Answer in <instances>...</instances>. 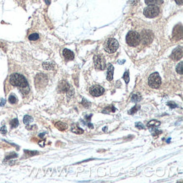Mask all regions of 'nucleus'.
I'll use <instances>...</instances> for the list:
<instances>
[{"instance_id": "5701e85b", "label": "nucleus", "mask_w": 183, "mask_h": 183, "mask_svg": "<svg viewBox=\"0 0 183 183\" xmlns=\"http://www.w3.org/2000/svg\"><path fill=\"white\" fill-rule=\"evenodd\" d=\"M123 79L125 80L126 84H128V83H129V72H128V71H126V72L124 73Z\"/></svg>"}, {"instance_id": "412c9836", "label": "nucleus", "mask_w": 183, "mask_h": 183, "mask_svg": "<svg viewBox=\"0 0 183 183\" xmlns=\"http://www.w3.org/2000/svg\"><path fill=\"white\" fill-rule=\"evenodd\" d=\"M132 101H133V102H138L139 100H141V96L139 95V94H133V96H132Z\"/></svg>"}, {"instance_id": "c85d7f7f", "label": "nucleus", "mask_w": 183, "mask_h": 183, "mask_svg": "<svg viewBox=\"0 0 183 183\" xmlns=\"http://www.w3.org/2000/svg\"><path fill=\"white\" fill-rule=\"evenodd\" d=\"M138 108H139V106H135L134 107H133V108H132V110H131L128 113H129V114H134V113H135V112L138 110Z\"/></svg>"}, {"instance_id": "a211bd4d", "label": "nucleus", "mask_w": 183, "mask_h": 183, "mask_svg": "<svg viewBox=\"0 0 183 183\" xmlns=\"http://www.w3.org/2000/svg\"><path fill=\"white\" fill-rule=\"evenodd\" d=\"M116 112V108L114 106H108L105 108V110H103V113H110V112Z\"/></svg>"}, {"instance_id": "b1692460", "label": "nucleus", "mask_w": 183, "mask_h": 183, "mask_svg": "<svg viewBox=\"0 0 183 183\" xmlns=\"http://www.w3.org/2000/svg\"><path fill=\"white\" fill-rule=\"evenodd\" d=\"M182 65L183 63L181 62V63L177 66V72L178 73H180V74H182Z\"/></svg>"}, {"instance_id": "f257e3e1", "label": "nucleus", "mask_w": 183, "mask_h": 183, "mask_svg": "<svg viewBox=\"0 0 183 183\" xmlns=\"http://www.w3.org/2000/svg\"><path fill=\"white\" fill-rule=\"evenodd\" d=\"M9 82H10L12 85L16 86V87H19L20 89L29 87L28 82L25 79V78L23 75L19 74V73H13L12 75H10Z\"/></svg>"}, {"instance_id": "20e7f679", "label": "nucleus", "mask_w": 183, "mask_h": 183, "mask_svg": "<svg viewBox=\"0 0 183 183\" xmlns=\"http://www.w3.org/2000/svg\"><path fill=\"white\" fill-rule=\"evenodd\" d=\"M148 85L152 89H158L161 84V79L158 73H153L148 78Z\"/></svg>"}, {"instance_id": "ea45409f", "label": "nucleus", "mask_w": 183, "mask_h": 183, "mask_svg": "<svg viewBox=\"0 0 183 183\" xmlns=\"http://www.w3.org/2000/svg\"><path fill=\"white\" fill-rule=\"evenodd\" d=\"M43 135H44V133H42V134H40V137H41V138H43Z\"/></svg>"}, {"instance_id": "f03ea898", "label": "nucleus", "mask_w": 183, "mask_h": 183, "mask_svg": "<svg viewBox=\"0 0 183 183\" xmlns=\"http://www.w3.org/2000/svg\"><path fill=\"white\" fill-rule=\"evenodd\" d=\"M127 43L130 47H137L140 43V34L136 31H130L126 36Z\"/></svg>"}, {"instance_id": "dca6fc26", "label": "nucleus", "mask_w": 183, "mask_h": 183, "mask_svg": "<svg viewBox=\"0 0 183 183\" xmlns=\"http://www.w3.org/2000/svg\"><path fill=\"white\" fill-rule=\"evenodd\" d=\"M55 127H56L58 129L60 130V131H64V130L67 129V128H68L67 124L64 123V122H56V123H55Z\"/></svg>"}, {"instance_id": "6ab92c4d", "label": "nucleus", "mask_w": 183, "mask_h": 183, "mask_svg": "<svg viewBox=\"0 0 183 183\" xmlns=\"http://www.w3.org/2000/svg\"><path fill=\"white\" fill-rule=\"evenodd\" d=\"M23 121H24V124H29V123H30V122H32L33 118L31 117L30 116H24Z\"/></svg>"}, {"instance_id": "bb28decb", "label": "nucleus", "mask_w": 183, "mask_h": 183, "mask_svg": "<svg viewBox=\"0 0 183 183\" xmlns=\"http://www.w3.org/2000/svg\"><path fill=\"white\" fill-rule=\"evenodd\" d=\"M24 153H26V154H28V156H33V155H35V154H37L38 152H36V151H29V150H24Z\"/></svg>"}, {"instance_id": "2eb2a0df", "label": "nucleus", "mask_w": 183, "mask_h": 183, "mask_svg": "<svg viewBox=\"0 0 183 183\" xmlns=\"http://www.w3.org/2000/svg\"><path fill=\"white\" fill-rule=\"evenodd\" d=\"M160 125V122L159 121H156V120H153V121H150L148 123L147 127L151 128V129H153V128H156L157 127H159Z\"/></svg>"}, {"instance_id": "1a4fd4ad", "label": "nucleus", "mask_w": 183, "mask_h": 183, "mask_svg": "<svg viewBox=\"0 0 183 183\" xmlns=\"http://www.w3.org/2000/svg\"><path fill=\"white\" fill-rule=\"evenodd\" d=\"M104 92H105V89L100 85H93L89 89V93L94 97L100 96L101 94H104Z\"/></svg>"}, {"instance_id": "4468645a", "label": "nucleus", "mask_w": 183, "mask_h": 183, "mask_svg": "<svg viewBox=\"0 0 183 183\" xmlns=\"http://www.w3.org/2000/svg\"><path fill=\"white\" fill-rule=\"evenodd\" d=\"M113 73H114V68L112 64L108 65L107 68V79L109 81H112L113 79Z\"/></svg>"}, {"instance_id": "e433bc0d", "label": "nucleus", "mask_w": 183, "mask_h": 183, "mask_svg": "<svg viewBox=\"0 0 183 183\" xmlns=\"http://www.w3.org/2000/svg\"><path fill=\"white\" fill-rule=\"evenodd\" d=\"M92 117V115H88V116H87V117H85V118H86V119H87V120H89V119H90V118Z\"/></svg>"}, {"instance_id": "f8f14e48", "label": "nucleus", "mask_w": 183, "mask_h": 183, "mask_svg": "<svg viewBox=\"0 0 183 183\" xmlns=\"http://www.w3.org/2000/svg\"><path fill=\"white\" fill-rule=\"evenodd\" d=\"M70 85L66 81H62L58 84V91L59 92H68L70 89Z\"/></svg>"}, {"instance_id": "7ed1b4c3", "label": "nucleus", "mask_w": 183, "mask_h": 183, "mask_svg": "<svg viewBox=\"0 0 183 183\" xmlns=\"http://www.w3.org/2000/svg\"><path fill=\"white\" fill-rule=\"evenodd\" d=\"M119 47L117 41L114 38H110L106 41L105 44V51L108 53H114L117 52V50Z\"/></svg>"}, {"instance_id": "2f4dec72", "label": "nucleus", "mask_w": 183, "mask_h": 183, "mask_svg": "<svg viewBox=\"0 0 183 183\" xmlns=\"http://www.w3.org/2000/svg\"><path fill=\"white\" fill-rule=\"evenodd\" d=\"M0 133H3V134H5L6 133H7V129H6L5 126L2 127V128H0Z\"/></svg>"}, {"instance_id": "ddd939ff", "label": "nucleus", "mask_w": 183, "mask_h": 183, "mask_svg": "<svg viewBox=\"0 0 183 183\" xmlns=\"http://www.w3.org/2000/svg\"><path fill=\"white\" fill-rule=\"evenodd\" d=\"M63 57H64V58L66 60H73L74 58L73 53L70 50H68V49H66V48L63 51Z\"/></svg>"}, {"instance_id": "4c0bfd02", "label": "nucleus", "mask_w": 183, "mask_h": 183, "mask_svg": "<svg viewBox=\"0 0 183 183\" xmlns=\"http://www.w3.org/2000/svg\"><path fill=\"white\" fill-rule=\"evenodd\" d=\"M45 2H46V4H47V5H49L50 3H51V0H45Z\"/></svg>"}, {"instance_id": "72a5a7b5", "label": "nucleus", "mask_w": 183, "mask_h": 183, "mask_svg": "<svg viewBox=\"0 0 183 183\" xmlns=\"http://www.w3.org/2000/svg\"><path fill=\"white\" fill-rule=\"evenodd\" d=\"M136 127H137V128H139L140 129H143V128H144V127H143L140 122H138V123L137 122V123H136Z\"/></svg>"}, {"instance_id": "f704fd0d", "label": "nucleus", "mask_w": 183, "mask_h": 183, "mask_svg": "<svg viewBox=\"0 0 183 183\" xmlns=\"http://www.w3.org/2000/svg\"><path fill=\"white\" fill-rule=\"evenodd\" d=\"M4 104H5V100L1 99V100H0V106H4Z\"/></svg>"}, {"instance_id": "39448f33", "label": "nucleus", "mask_w": 183, "mask_h": 183, "mask_svg": "<svg viewBox=\"0 0 183 183\" xmlns=\"http://www.w3.org/2000/svg\"><path fill=\"white\" fill-rule=\"evenodd\" d=\"M159 7L155 5H148L147 8H145L143 14L147 18H154L159 15Z\"/></svg>"}, {"instance_id": "0eeeda50", "label": "nucleus", "mask_w": 183, "mask_h": 183, "mask_svg": "<svg viewBox=\"0 0 183 183\" xmlns=\"http://www.w3.org/2000/svg\"><path fill=\"white\" fill-rule=\"evenodd\" d=\"M47 81H48V79H47V77L46 76V74L40 73L35 77V87L38 89L43 88L47 85Z\"/></svg>"}, {"instance_id": "9b49d317", "label": "nucleus", "mask_w": 183, "mask_h": 183, "mask_svg": "<svg viewBox=\"0 0 183 183\" xmlns=\"http://www.w3.org/2000/svg\"><path fill=\"white\" fill-rule=\"evenodd\" d=\"M173 37L174 39H181L182 37V24L177 25L175 27V29L173 30Z\"/></svg>"}, {"instance_id": "473e14b6", "label": "nucleus", "mask_w": 183, "mask_h": 183, "mask_svg": "<svg viewBox=\"0 0 183 183\" xmlns=\"http://www.w3.org/2000/svg\"><path fill=\"white\" fill-rule=\"evenodd\" d=\"M167 105L170 106L171 108H172V109H173V108H176V107L177 106V104H175V103H173V102H172V103H171V102H168V104H167Z\"/></svg>"}, {"instance_id": "393cba45", "label": "nucleus", "mask_w": 183, "mask_h": 183, "mask_svg": "<svg viewBox=\"0 0 183 183\" xmlns=\"http://www.w3.org/2000/svg\"><path fill=\"white\" fill-rule=\"evenodd\" d=\"M9 101L11 103V104H15L17 102V99L16 97L14 95V94H10V96L9 97Z\"/></svg>"}, {"instance_id": "58836bf2", "label": "nucleus", "mask_w": 183, "mask_h": 183, "mask_svg": "<svg viewBox=\"0 0 183 183\" xmlns=\"http://www.w3.org/2000/svg\"><path fill=\"white\" fill-rule=\"evenodd\" d=\"M88 126H89V128H93V125H92V124L88 123Z\"/></svg>"}, {"instance_id": "4be33fe9", "label": "nucleus", "mask_w": 183, "mask_h": 183, "mask_svg": "<svg viewBox=\"0 0 183 183\" xmlns=\"http://www.w3.org/2000/svg\"><path fill=\"white\" fill-rule=\"evenodd\" d=\"M10 125H11L12 128H16L18 125H19V121H18L17 118H15V119H13L11 122H10Z\"/></svg>"}, {"instance_id": "423d86ee", "label": "nucleus", "mask_w": 183, "mask_h": 183, "mask_svg": "<svg viewBox=\"0 0 183 183\" xmlns=\"http://www.w3.org/2000/svg\"><path fill=\"white\" fill-rule=\"evenodd\" d=\"M94 64L96 69L98 70H104L106 68V61L105 58L99 54H96L94 56Z\"/></svg>"}, {"instance_id": "cd10ccee", "label": "nucleus", "mask_w": 183, "mask_h": 183, "mask_svg": "<svg viewBox=\"0 0 183 183\" xmlns=\"http://www.w3.org/2000/svg\"><path fill=\"white\" fill-rule=\"evenodd\" d=\"M157 0H145V4L147 5H153L156 3Z\"/></svg>"}, {"instance_id": "c9c22d12", "label": "nucleus", "mask_w": 183, "mask_h": 183, "mask_svg": "<svg viewBox=\"0 0 183 183\" xmlns=\"http://www.w3.org/2000/svg\"><path fill=\"white\" fill-rule=\"evenodd\" d=\"M176 1V3H177V4H179V5H182L183 3V0H175Z\"/></svg>"}, {"instance_id": "6e6552de", "label": "nucleus", "mask_w": 183, "mask_h": 183, "mask_svg": "<svg viewBox=\"0 0 183 183\" xmlns=\"http://www.w3.org/2000/svg\"><path fill=\"white\" fill-rule=\"evenodd\" d=\"M153 40V33L150 30H143L140 35V41H143V44L148 45Z\"/></svg>"}, {"instance_id": "9d476101", "label": "nucleus", "mask_w": 183, "mask_h": 183, "mask_svg": "<svg viewBox=\"0 0 183 183\" xmlns=\"http://www.w3.org/2000/svg\"><path fill=\"white\" fill-rule=\"evenodd\" d=\"M182 58V48L181 47H177V48L172 52L171 58L176 60V61H178V60H180Z\"/></svg>"}, {"instance_id": "a878e982", "label": "nucleus", "mask_w": 183, "mask_h": 183, "mask_svg": "<svg viewBox=\"0 0 183 183\" xmlns=\"http://www.w3.org/2000/svg\"><path fill=\"white\" fill-rule=\"evenodd\" d=\"M43 67H44L45 69H53L54 66H53V64H51V63H43Z\"/></svg>"}, {"instance_id": "aec40b11", "label": "nucleus", "mask_w": 183, "mask_h": 183, "mask_svg": "<svg viewBox=\"0 0 183 183\" xmlns=\"http://www.w3.org/2000/svg\"><path fill=\"white\" fill-rule=\"evenodd\" d=\"M39 39V35L36 34V33H33L31 35H29V40L30 41H36Z\"/></svg>"}, {"instance_id": "f3484780", "label": "nucleus", "mask_w": 183, "mask_h": 183, "mask_svg": "<svg viewBox=\"0 0 183 183\" xmlns=\"http://www.w3.org/2000/svg\"><path fill=\"white\" fill-rule=\"evenodd\" d=\"M71 131H72L73 133H75L77 134H82L83 133H84V130H83L82 128H79V127H73V128H72Z\"/></svg>"}, {"instance_id": "7c9ffc66", "label": "nucleus", "mask_w": 183, "mask_h": 183, "mask_svg": "<svg viewBox=\"0 0 183 183\" xmlns=\"http://www.w3.org/2000/svg\"><path fill=\"white\" fill-rule=\"evenodd\" d=\"M82 105H84V106H85V107H89V105H90V103H89V101H87L86 100H82Z\"/></svg>"}, {"instance_id": "c756f323", "label": "nucleus", "mask_w": 183, "mask_h": 183, "mask_svg": "<svg viewBox=\"0 0 183 183\" xmlns=\"http://www.w3.org/2000/svg\"><path fill=\"white\" fill-rule=\"evenodd\" d=\"M17 156L18 155L16 154V153H11L10 154H9V155H7V156H6V159H10V158H16Z\"/></svg>"}]
</instances>
